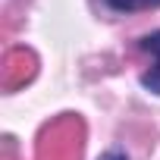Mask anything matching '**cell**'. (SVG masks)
Returning <instances> with one entry per match:
<instances>
[{
  "mask_svg": "<svg viewBox=\"0 0 160 160\" xmlns=\"http://www.w3.org/2000/svg\"><path fill=\"white\" fill-rule=\"evenodd\" d=\"M135 47L151 57V66L138 75V82H141V88H144L148 94H157V98H160V28L141 35V38L135 41Z\"/></svg>",
  "mask_w": 160,
  "mask_h": 160,
  "instance_id": "6da1fadb",
  "label": "cell"
},
{
  "mask_svg": "<svg viewBox=\"0 0 160 160\" xmlns=\"http://www.w3.org/2000/svg\"><path fill=\"white\" fill-rule=\"evenodd\" d=\"M107 10L113 13H144V10H160V0H104Z\"/></svg>",
  "mask_w": 160,
  "mask_h": 160,
  "instance_id": "7a4b0ae2",
  "label": "cell"
},
{
  "mask_svg": "<svg viewBox=\"0 0 160 160\" xmlns=\"http://www.w3.org/2000/svg\"><path fill=\"white\" fill-rule=\"evenodd\" d=\"M98 160H129V154H126L122 148H110V151H104Z\"/></svg>",
  "mask_w": 160,
  "mask_h": 160,
  "instance_id": "3957f363",
  "label": "cell"
}]
</instances>
